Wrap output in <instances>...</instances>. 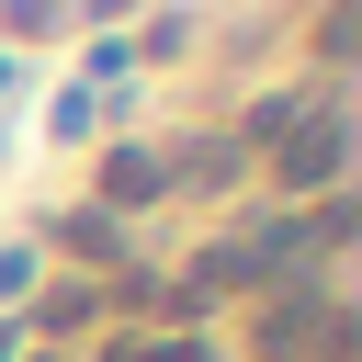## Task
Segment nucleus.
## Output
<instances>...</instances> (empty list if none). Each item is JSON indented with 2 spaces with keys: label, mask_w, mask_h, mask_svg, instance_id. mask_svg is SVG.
<instances>
[{
  "label": "nucleus",
  "mask_w": 362,
  "mask_h": 362,
  "mask_svg": "<svg viewBox=\"0 0 362 362\" xmlns=\"http://www.w3.org/2000/svg\"><path fill=\"white\" fill-rule=\"evenodd\" d=\"M249 351H260V362H305V351H317V362H351V317H339L328 294H305V283H283V294L260 305V328H249Z\"/></svg>",
  "instance_id": "nucleus-1"
},
{
  "label": "nucleus",
  "mask_w": 362,
  "mask_h": 362,
  "mask_svg": "<svg viewBox=\"0 0 362 362\" xmlns=\"http://www.w3.org/2000/svg\"><path fill=\"white\" fill-rule=\"evenodd\" d=\"M339 170H351V113H339V102L294 113V136L272 147V181H283V192H339Z\"/></svg>",
  "instance_id": "nucleus-2"
},
{
  "label": "nucleus",
  "mask_w": 362,
  "mask_h": 362,
  "mask_svg": "<svg viewBox=\"0 0 362 362\" xmlns=\"http://www.w3.org/2000/svg\"><path fill=\"white\" fill-rule=\"evenodd\" d=\"M102 192H113V204H158V192H170V158H158V147H113V158H102ZM113 204H102V215H113Z\"/></svg>",
  "instance_id": "nucleus-3"
},
{
  "label": "nucleus",
  "mask_w": 362,
  "mask_h": 362,
  "mask_svg": "<svg viewBox=\"0 0 362 362\" xmlns=\"http://www.w3.org/2000/svg\"><path fill=\"white\" fill-rule=\"evenodd\" d=\"M57 249H79L90 272H113V260H124V226H113L102 204H79V215H57Z\"/></svg>",
  "instance_id": "nucleus-4"
},
{
  "label": "nucleus",
  "mask_w": 362,
  "mask_h": 362,
  "mask_svg": "<svg viewBox=\"0 0 362 362\" xmlns=\"http://www.w3.org/2000/svg\"><path fill=\"white\" fill-rule=\"evenodd\" d=\"M226 181H238V136H215V147L170 158V192H226Z\"/></svg>",
  "instance_id": "nucleus-5"
},
{
  "label": "nucleus",
  "mask_w": 362,
  "mask_h": 362,
  "mask_svg": "<svg viewBox=\"0 0 362 362\" xmlns=\"http://www.w3.org/2000/svg\"><path fill=\"white\" fill-rule=\"evenodd\" d=\"M79 317H102V283H57V294H34V317H23V328H45V339H57V328H79Z\"/></svg>",
  "instance_id": "nucleus-6"
},
{
  "label": "nucleus",
  "mask_w": 362,
  "mask_h": 362,
  "mask_svg": "<svg viewBox=\"0 0 362 362\" xmlns=\"http://www.w3.org/2000/svg\"><path fill=\"white\" fill-rule=\"evenodd\" d=\"M113 362H204V339H192V328H158V339H124Z\"/></svg>",
  "instance_id": "nucleus-7"
},
{
  "label": "nucleus",
  "mask_w": 362,
  "mask_h": 362,
  "mask_svg": "<svg viewBox=\"0 0 362 362\" xmlns=\"http://www.w3.org/2000/svg\"><path fill=\"white\" fill-rule=\"evenodd\" d=\"M351 226H362V204H351V192H328V204H317V215H305V238H317V249H339V238H351Z\"/></svg>",
  "instance_id": "nucleus-8"
},
{
  "label": "nucleus",
  "mask_w": 362,
  "mask_h": 362,
  "mask_svg": "<svg viewBox=\"0 0 362 362\" xmlns=\"http://www.w3.org/2000/svg\"><path fill=\"white\" fill-rule=\"evenodd\" d=\"M0 90H11V57H0Z\"/></svg>",
  "instance_id": "nucleus-9"
}]
</instances>
